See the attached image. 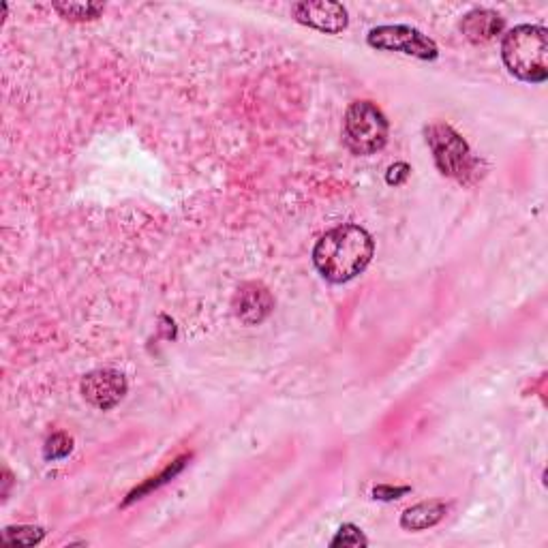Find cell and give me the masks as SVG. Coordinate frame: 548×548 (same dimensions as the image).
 Masks as SVG:
<instances>
[{"label":"cell","instance_id":"cell-9","mask_svg":"<svg viewBox=\"0 0 548 548\" xmlns=\"http://www.w3.org/2000/svg\"><path fill=\"white\" fill-rule=\"evenodd\" d=\"M504 26H506V20L501 18L499 13L491 11V9L469 11L463 18V22H461L463 35L471 43H489V41H493L497 35H501Z\"/></svg>","mask_w":548,"mask_h":548},{"label":"cell","instance_id":"cell-4","mask_svg":"<svg viewBox=\"0 0 548 548\" xmlns=\"http://www.w3.org/2000/svg\"><path fill=\"white\" fill-rule=\"evenodd\" d=\"M426 144L433 150L435 165L444 176L467 180L474 172V157L469 144L446 123H431L426 127Z\"/></svg>","mask_w":548,"mask_h":548},{"label":"cell","instance_id":"cell-7","mask_svg":"<svg viewBox=\"0 0 548 548\" xmlns=\"http://www.w3.org/2000/svg\"><path fill=\"white\" fill-rule=\"evenodd\" d=\"M294 20L302 26L319 30V33L339 35L349 26L347 9L332 0H304L292 7Z\"/></svg>","mask_w":548,"mask_h":548},{"label":"cell","instance_id":"cell-6","mask_svg":"<svg viewBox=\"0 0 548 548\" xmlns=\"http://www.w3.org/2000/svg\"><path fill=\"white\" fill-rule=\"evenodd\" d=\"M127 379L120 371L114 369H97L84 375L80 390L82 397L101 411L114 409L127 394Z\"/></svg>","mask_w":548,"mask_h":548},{"label":"cell","instance_id":"cell-3","mask_svg":"<svg viewBox=\"0 0 548 548\" xmlns=\"http://www.w3.org/2000/svg\"><path fill=\"white\" fill-rule=\"evenodd\" d=\"M390 125L384 112L371 101L349 105L343 125V140L358 157H369L382 150L388 142Z\"/></svg>","mask_w":548,"mask_h":548},{"label":"cell","instance_id":"cell-12","mask_svg":"<svg viewBox=\"0 0 548 548\" xmlns=\"http://www.w3.org/2000/svg\"><path fill=\"white\" fill-rule=\"evenodd\" d=\"M43 538H45V531L41 527H30V525L7 527L3 531V540L7 544H18V546H35Z\"/></svg>","mask_w":548,"mask_h":548},{"label":"cell","instance_id":"cell-8","mask_svg":"<svg viewBox=\"0 0 548 548\" xmlns=\"http://www.w3.org/2000/svg\"><path fill=\"white\" fill-rule=\"evenodd\" d=\"M274 309V298L260 283H245L234 296V313L242 324H262Z\"/></svg>","mask_w":548,"mask_h":548},{"label":"cell","instance_id":"cell-2","mask_svg":"<svg viewBox=\"0 0 548 548\" xmlns=\"http://www.w3.org/2000/svg\"><path fill=\"white\" fill-rule=\"evenodd\" d=\"M501 58L506 69L527 84L548 80V33L542 26L521 24L512 28L501 41Z\"/></svg>","mask_w":548,"mask_h":548},{"label":"cell","instance_id":"cell-16","mask_svg":"<svg viewBox=\"0 0 548 548\" xmlns=\"http://www.w3.org/2000/svg\"><path fill=\"white\" fill-rule=\"evenodd\" d=\"M409 172H411V167L407 163H403V161L401 163H394V165H390V170L386 174V182H388V185H394V187L403 185V182L409 176Z\"/></svg>","mask_w":548,"mask_h":548},{"label":"cell","instance_id":"cell-15","mask_svg":"<svg viewBox=\"0 0 548 548\" xmlns=\"http://www.w3.org/2000/svg\"><path fill=\"white\" fill-rule=\"evenodd\" d=\"M411 489L409 486H375L373 489V497L375 499H382V501H392V499H401L403 495H407Z\"/></svg>","mask_w":548,"mask_h":548},{"label":"cell","instance_id":"cell-13","mask_svg":"<svg viewBox=\"0 0 548 548\" xmlns=\"http://www.w3.org/2000/svg\"><path fill=\"white\" fill-rule=\"evenodd\" d=\"M332 548H341V546H349V548H360V546H369V538L362 534V529L356 527L354 523H345L339 527L337 536L332 538L330 542Z\"/></svg>","mask_w":548,"mask_h":548},{"label":"cell","instance_id":"cell-11","mask_svg":"<svg viewBox=\"0 0 548 548\" xmlns=\"http://www.w3.org/2000/svg\"><path fill=\"white\" fill-rule=\"evenodd\" d=\"M103 5H97V3H88V5H80V3H65V5H54V11H58L60 15H63L65 20H71V22H86V20H97L99 15L103 13Z\"/></svg>","mask_w":548,"mask_h":548},{"label":"cell","instance_id":"cell-1","mask_svg":"<svg viewBox=\"0 0 548 548\" xmlns=\"http://www.w3.org/2000/svg\"><path fill=\"white\" fill-rule=\"evenodd\" d=\"M375 242L360 225H339L319 238L313 249L317 272L330 283H347L367 270L373 260Z\"/></svg>","mask_w":548,"mask_h":548},{"label":"cell","instance_id":"cell-5","mask_svg":"<svg viewBox=\"0 0 548 548\" xmlns=\"http://www.w3.org/2000/svg\"><path fill=\"white\" fill-rule=\"evenodd\" d=\"M367 43L382 52H399L405 56H414L418 60H435L439 56L437 43L411 26H377L371 28Z\"/></svg>","mask_w":548,"mask_h":548},{"label":"cell","instance_id":"cell-14","mask_svg":"<svg viewBox=\"0 0 548 548\" xmlns=\"http://www.w3.org/2000/svg\"><path fill=\"white\" fill-rule=\"evenodd\" d=\"M73 450V439L67 433H54L48 444H45V459L48 461H58L65 459Z\"/></svg>","mask_w":548,"mask_h":548},{"label":"cell","instance_id":"cell-10","mask_svg":"<svg viewBox=\"0 0 548 548\" xmlns=\"http://www.w3.org/2000/svg\"><path fill=\"white\" fill-rule=\"evenodd\" d=\"M448 514V504L446 501L431 499V501H422V504L411 506L403 512L401 516V527L407 531H424L431 529L437 523L446 519Z\"/></svg>","mask_w":548,"mask_h":548}]
</instances>
